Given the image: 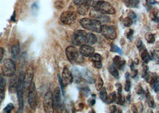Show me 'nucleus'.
I'll return each instance as SVG.
<instances>
[{
  "instance_id": "obj_1",
  "label": "nucleus",
  "mask_w": 159,
  "mask_h": 113,
  "mask_svg": "<svg viewBox=\"0 0 159 113\" xmlns=\"http://www.w3.org/2000/svg\"><path fill=\"white\" fill-rule=\"evenodd\" d=\"M97 42V36L93 33L87 32L83 30H76L72 36V43L75 46L82 45H93Z\"/></svg>"
},
{
  "instance_id": "obj_2",
  "label": "nucleus",
  "mask_w": 159,
  "mask_h": 113,
  "mask_svg": "<svg viewBox=\"0 0 159 113\" xmlns=\"http://www.w3.org/2000/svg\"><path fill=\"white\" fill-rule=\"evenodd\" d=\"M101 21L94 19L84 18L80 20V24L83 28L98 34L101 33Z\"/></svg>"
},
{
  "instance_id": "obj_3",
  "label": "nucleus",
  "mask_w": 159,
  "mask_h": 113,
  "mask_svg": "<svg viewBox=\"0 0 159 113\" xmlns=\"http://www.w3.org/2000/svg\"><path fill=\"white\" fill-rule=\"evenodd\" d=\"M25 73L21 71L19 73L17 80V86L16 92L17 95V99L19 102V111L18 112H22L24 108V100H23V80Z\"/></svg>"
},
{
  "instance_id": "obj_4",
  "label": "nucleus",
  "mask_w": 159,
  "mask_h": 113,
  "mask_svg": "<svg viewBox=\"0 0 159 113\" xmlns=\"http://www.w3.org/2000/svg\"><path fill=\"white\" fill-rule=\"evenodd\" d=\"M94 9L104 14H115L116 10L108 2L99 0L97 1L93 6Z\"/></svg>"
},
{
  "instance_id": "obj_5",
  "label": "nucleus",
  "mask_w": 159,
  "mask_h": 113,
  "mask_svg": "<svg viewBox=\"0 0 159 113\" xmlns=\"http://www.w3.org/2000/svg\"><path fill=\"white\" fill-rule=\"evenodd\" d=\"M16 64L11 59H6L1 67V73L4 76L12 77L16 72Z\"/></svg>"
},
{
  "instance_id": "obj_6",
  "label": "nucleus",
  "mask_w": 159,
  "mask_h": 113,
  "mask_svg": "<svg viewBox=\"0 0 159 113\" xmlns=\"http://www.w3.org/2000/svg\"><path fill=\"white\" fill-rule=\"evenodd\" d=\"M28 102L30 108L35 111L38 104V94L35 84L33 82L28 89Z\"/></svg>"
},
{
  "instance_id": "obj_7",
  "label": "nucleus",
  "mask_w": 159,
  "mask_h": 113,
  "mask_svg": "<svg viewBox=\"0 0 159 113\" xmlns=\"http://www.w3.org/2000/svg\"><path fill=\"white\" fill-rule=\"evenodd\" d=\"M53 97V110H55L57 112H62L63 110V106L61 99V93L60 88L57 87L55 88Z\"/></svg>"
},
{
  "instance_id": "obj_8",
  "label": "nucleus",
  "mask_w": 159,
  "mask_h": 113,
  "mask_svg": "<svg viewBox=\"0 0 159 113\" xmlns=\"http://www.w3.org/2000/svg\"><path fill=\"white\" fill-rule=\"evenodd\" d=\"M66 55L67 60L71 63H78L80 59V52L74 46H69L67 47L66 49Z\"/></svg>"
},
{
  "instance_id": "obj_9",
  "label": "nucleus",
  "mask_w": 159,
  "mask_h": 113,
  "mask_svg": "<svg viewBox=\"0 0 159 113\" xmlns=\"http://www.w3.org/2000/svg\"><path fill=\"white\" fill-rule=\"evenodd\" d=\"M77 14L74 11L67 10L63 12L60 16V20L66 25H71L76 20Z\"/></svg>"
},
{
  "instance_id": "obj_10",
  "label": "nucleus",
  "mask_w": 159,
  "mask_h": 113,
  "mask_svg": "<svg viewBox=\"0 0 159 113\" xmlns=\"http://www.w3.org/2000/svg\"><path fill=\"white\" fill-rule=\"evenodd\" d=\"M43 110L45 113L53 112V97L52 93L50 91L45 93L43 101Z\"/></svg>"
},
{
  "instance_id": "obj_11",
  "label": "nucleus",
  "mask_w": 159,
  "mask_h": 113,
  "mask_svg": "<svg viewBox=\"0 0 159 113\" xmlns=\"http://www.w3.org/2000/svg\"><path fill=\"white\" fill-rule=\"evenodd\" d=\"M101 34L105 38L114 40L117 38V33L115 28L112 26L102 25L101 26Z\"/></svg>"
},
{
  "instance_id": "obj_12",
  "label": "nucleus",
  "mask_w": 159,
  "mask_h": 113,
  "mask_svg": "<svg viewBox=\"0 0 159 113\" xmlns=\"http://www.w3.org/2000/svg\"><path fill=\"white\" fill-rule=\"evenodd\" d=\"M34 76V70L32 65H30L27 69L26 73H25L23 80V89L25 91H28L30 85L32 83V80Z\"/></svg>"
},
{
  "instance_id": "obj_13",
  "label": "nucleus",
  "mask_w": 159,
  "mask_h": 113,
  "mask_svg": "<svg viewBox=\"0 0 159 113\" xmlns=\"http://www.w3.org/2000/svg\"><path fill=\"white\" fill-rule=\"evenodd\" d=\"M89 17L94 19L98 20L101 21V23H108L110 21V17L109 16H106V14H102L98 11L96 10L93 7V8L89 11Z\"/></svg>"
},
{
  "instance_id": "obj_14",
  "label": "nucleus",
  "mask_w": 159,
  "mask_h": 113,
  "mask_svg": "<svg viewBox=\"0 0 159 113\" xmlns=\"http://www.w3.org/2000/svg\"><path fill=\"white\" fill-rule=\"evenodd\" d=\"M61 78L65 87L68 85L71 84L73 81L72 72H70L69 69L66 67H64L63 69L62 73V77Z\"/></svg>"
},
{
  "instance_id": "obj_15",
  "label": "nucleus",
  "mask_w": 159,
  "mask_h": 113,
  "mask_svg": "<svg viewBox=\"0 0 159 113\" xmlns=\"http://www.w3.org/2000/svg\"><path fill=\"white\" fill-rule=\"evenodd\" d=\"M80 75L82 79H83L88 84H93L95 82L94 75L91 73V71L87 69H83L80 72Z\"/></svg>"
},
{
  "instance_id": "obj_16",
  "label": "nucleus",
  "mask_w": 159,
  "mask_h": 113,
  "mask_svg": "<svg viewBox=\"0 0 159 113\" xmlns=\"http://www.w3.org/2000/svg\"><path fill=\"white\" fill-rule=\"evenodd\" d=\"M94 51L95 50L91 45L85 44L80 46L79 52L82 56L88 57L91 56L94 54Z\"/></svg>"
},
{
  "instance_id": "obj_17",
  "label": "nucleus",
  "mask_w": 159,
  "mask_h": 113,
  "mask_svg": "<svg viewBox=\"0 0 159 113\" xmlns=\"http://www.w3.org/2000/svg\"><path fill=\"white\" fill-rule=\"evenodd\" d=\"M6 86V79L3 77V75L0 73V104L4 99L5 97V90Z\"/></svg>"
},
{
  "instance_id": "obj_18",
  "label": "nucleus",
  "mask_w": 159,
  "mask_h": 113,
  "mask_svg": "<svg viewBox=\"0 0 159 113\" xmlns=\"http://www.w3.org/2000/svg\"><path fill=\"white\" fill-rule=\"evenodd\" d=\"M138 49L139 50V54L142 60L145 63H148L150 60L151 57L150 56L148 52L147 51L144 45H143Z\"/></svg>"
},
{
  "instance_id": "obj_19",
  "label": "nucleus",
  "mask_w": 159,
  "mask_h": 113,
  "mask_svg": "<svg viewBox=\"0 0 159 113\" xmlns=\"http://www.w3.org/2000/svg\"><path fill=\"white\" fill-rule=\"evenodd\" d=\"M11 56L15 60H17L19 58L20 54V45L17 43L15 44L12 47H11Z\"/></svg>"
},
{
  "instance_id": "obj_20",
  "label": "nucleus",
  "mask_w": 159,
  "mask_h": 113,
  "mask_svg": "<svg viewBox=\"0 0 159 113\" xmlns=\"http://www.w3.org/2000/svg\"><path fill=\"white\" fill-rule=\"evenodd\" d=\"M13 78H11L10 80V83L9 85V88L8 91L9 92L11 93H14L16 92V89H17V77L16 76L14 75L12 76Z\"/></svg>"
},
{
  "instance_id": "obj_21",
  "label": "nucleus",
  "mask_w": 159,
  "mask_h": 113,
  "mask_svg": "<svg viewBox=\"0 0 159 113\" xmlns=\"http://www.w3.org/2000/svg\"><path fill=\"white\" fill-rule=\"evenodd\" d=\"M73 79L75 83L76 84H80L82 81V78L80 75V72L76 67H74L72 69Z\"/></svg>"
},
{
  "instance_id": "obj_22",
  "label": "nucleus",
  "mask_w": 159,
  "mask_h": 113,
  "mask_svg": "<svg viewBox=\"0 0 159 113\" xmlns=\"http://www.w3.org/2000/svg\"><path fill=\"white\" fill-rule=\"evenodd\" d=\"M78 12L80 15L82 16H85L88 14V11L89 10L90 7L87 6L86 4H82V5H80L78 6Z\"/></svg>"
},
{
  "instance_id": "obj_23",
  "label": "nucleus",
  "mask_w": 159,
  "mask_h": 113,
  "mask_svg": "<svg viewBox=\"0 0 159 113\" xmlns=\"http://www.w3.org/2000/svg\"><path fill=\"white\" fill-rule=\"evenodd\" d=\"M148 82H149L152 88H153L154 85L159 83V78L157 75L156 73H152L151 75H150Z\"/></svg>"
},
{
  "instance_id": "obj_24",
  "label": "nucleus",
  "mask_w": 159,
  "mask_h": 113,
  "mask_svg": "<svg viewBox=\"0 0 159 113\" xmlns=\"http://www.w3.org/2000/svg\"><path fill=\"white\" fill-rule=\"evenodd\" d=\"M109 71L110 73L115 78L118 79L119 78V73L117 70V69L115 66L114 64H111L109 66Z\"/></svg>"
},
{
  "instance_id": "obj_25",
  "label": "nucleus",
  "mask_w": 159,
  "mask_h": 113,
  "mask_svg": "<svg viewBox=\"0 0 159 113\" xmlns=\"http://www.w3.org/2000/svg\"><path fill=\"white\" fill-rule=\"evenodd\" d=\"M116 98H117V94L115 92H111L107 95V99L106 100V102L107 104H112L115 102H116Z\"/></svg>"
},
{
  "instance_id": "obj_26",
  "label": "nucleus",
  "mask_w": 159,
  "mask_h": 113,
  "mask_svg": "<svg viewBox=\"0 0 159 113\" xmlns=\"http://www.w3.org/2000/svg\"><path fill=\"white\" fill-rule=\"evenodd\" d=\"M94 83L95 84V88H96L97 90L98 91H100L101 88L103 87V85H104L103 80L101 79L100 76H98L95 79V82Z\"/></svg>"
},
{
  "instance_id": "obj_27",
  "label": "nucleus",
  "mask_w": 159,
  "mask_h": 113,
  "mask_svg": "<svg viewBox=\"0 0 159 113\" xmlns=\"http://www.w3.org/2000/svg\"><path fill=\"white\" fill-rule=\"evenodd\" d=\"M125 4L128 7L135 8L137 7L139 4V0H123Z\"/></svg>"
},
{
  "instance_id": "obj_28",
  "label": "nucleus",
  "mask_w": 159,
  "mask_h": 113,
  "mask_svg": "<svg viewBox=\"0 0 159 113\" xmlns=\"http://www.w3.org/2000/svg\"><path fill=\"white\" fill-rule=\"evenodd\" d=\"M145 94L146 98L147 99V103L148 104V106L152 107V108H155L156 106H155L154 101L153 99V98L150 95V93L148 92V90L147 91V93Z\"/></svg>"
},
{
  "instance_id": "obj_29",
  "label": "nucleus",
  "mask_w": 159,
  "mask_h": 113,
  "mask_svg": "<svg viewBox=\"0 0 159 113\" xmlns=\"http://www.w3.org/2000/svg\"><path fill=\"white\" fill-rule=\"evenodd\" d=\"M80 91L82 93V95L85 97H88L91 92L90 89L89 88L88 86H87V85L82 86L80 88Z\"/></svg>"
},
{
  "instance_id": "obj_30",
  "label": "nucleus",
  "mask_w": 159,
  "mask_h": 113,
  "mask_svg": "<svg viewBox=\"0 0 159 113\" xmlns=\"http://www.w3.org/2000/svg\"><path fill=\"white\" fill-rule=\"evenodd\" d=\"M107 93L106 89L102 87L100 91V98L102 102H105L106 100L107 99Z\"/></svg>"
},
{
  "instance_id": "obj_31",
  "label": "nucleus",
  "mask_w": 159,
  "mask_h": 113,
  "mask_svg": "<svg viewBox=\"0 0 159 113\" xmlns=\"http://www.w3.org/2000/svg\"><path fill=\"white\" fill-rule=\"evenodd\" d=\"M54 5L56 9L61 10L65 7V2L62 0H57L56 1H55Z\"/></svg>"
},
{
  "instance_id": "obj_32",
  "label": "nucleus",
  "mask_w": 159,
  "mask_h": 113,
  "mask_svg": "<svg viewBox=\"0 0 159 113\" xmlns=\"http://www.w3.org/2000/svg\"><path fill=\"white\" fill-rule=\"evenodd\" d=\"M110 51L113 52H117L119 53V54H123V51L122 50L121 48H120L119 47H118L117 45H114L113 43L111 44V49Z\"/></svg>"
},
{
  "instance_id": "obj_33",
  "label": "nucleus",
  "mask_w": 159,
  "mask_h": 113,
  "mask_svg": "<svg viewBox=\"0 0 159 113\" xmlns=\"http://www.w3.org/2000/svg\"><path fill=\"white\" fill-rule=\"evenodd\" d=\"M133 23H134V21H132V20L128 17L125 18L123 20V26L126 28H129L132 25Z\"/></svg>"
},
{
  "instance_id": "obj_34",
  "label": "nucleus",
  "mask_w": 159,
  "mask_h": 113,
  "mask_svg": "<svg viewBox=\"0 0 159 113\" xmlns=\"http://www.w3.org/2000/svg\"><path fill=\"white\" fill-rule=\"evenodd\" d=\"M125 101V99L122 97V95L120 94H117V98H116V103L118 105H120L122 106L124 104Z\"/></svg>"
},
{
  "instance_id": "obj_35",
  "label": "nucleus",
  "mask_w": 159,
  "mask_h": 113,
  "mask_svg": "<svg viewBox=\"0 0 159 113\" xmlns=\"http://www.w3.org/2000/svg\"><path fill=\"white\" fill-rule=\"evenodd\" d=\"M91 60L93 62L95 61H101L102 60V56L100 54L96 53V54H93L91 56Z\"/></svg>"
},
{
  "instance_id": "obj_36",
  "label": "nucleus",
  "mask_w": 159,
  "mask_h": 113,
  "mask_svg": "<svg viewBox=\"0 0 159 113\" xmlns=\"http://www.w3.org/2000/svg\"><path fill=\"white\" fill-rule=\"evenodd\" d=\"M150 17L152 20L156 21V22H158L159 21V17H158V13L157 11L153 10L151 11V14H150Z\"/></svg>"
},
{
  "instance_id": "obj_37",
  "label": "nucleus",
  "mask_w": 159,
  "mask_h": 113,
  "mask_svg": "<svg viewBox=\"0 0 159 113\" xmlns=\"http://www.w3.org/2000/svg\"><path fill=\"white\" fill-rule=\"evenodd\" d=\"M145 38L147 42L150 43H153L155 42V37L152 34H147L145 36Z\"/></svg>"
},
{
  "instance_id": "obj_38",
  "label": "nucleus",
  "mask_w": 159,
  "mask_h": 113,
  "mask_svg": "<svg viewBox=\"0 0 159 113\" xmlns=\"http://www.w3.org/2000/svg\"><path fill=\"white\" fill-rule=\"evenodd\" d=\"M15 108L14 104L13 103H9L7 106H6L4 109V111L5 113H10L11 112V111Z\"/></svg>"
},
{
  "instance_id": "obj_39",
  "label": "nucleus",
  "mask_w": 159,
  "mask_h": 113,
  "mask_svg": "<svg viewBox=\"0 0 159 113\" xmlns=\"http://www.w3.org/2000/svg\"><path fill=\"white\" fill-rule=\"evenodd\" d=\"M125 65H126V61L122 60L115 67L119 70H123Z\"/></svg>"
},
{
  "instance_id": "obj_40",
  "label": "nucleus",
  "mask_w": 159,
  "mask_h": 113,
  "mask_svg": "<svg viewBox=\"0 0 159 113\" xmlns=\"http://www.w3.org/2000/svg\"><path fill=\"white\" fill-rule=\"evenodd\" d=\"M131 88V82L129 79H127L126 80V84L125 86V89L126 92H129Z\"/></svg>"
},
{
  "instance_id": "obj_41",
  "label": "nucleus",
  "mask_w": 159,
  "mask_h": 113,
  "mask_svg": "<svg viewBox=\"0 0 159 113\" xmlns=\"http://www.w3.org/2000/svg\"><path fill=\"white\" fill-rule=\"evenodd\" d=\"M128 17H129L130 19H131L132 20V21H134V22L136 21L137 18V15L135 14V13H134V12L132 11H130L128 13Z\"/></svg>"
},
{
  "instance_id": "obj_42",
  "label": "nucleus",
  "mask_w": 159,
  "mask_h": 113,
  "mask_svg": "<svg viewBox=\"0 0 159 113\" xmlns=\"http://www.w3.org/2000/svg\"><path fill=\"white\" fill-rule=\"evenodd\" d=\"M58 82H59V84L60 85V87H61V92L63 93V95L64 96L65 95V89H64V88H65V86L63 85V82H62V80H61V78L60 76V75H58Z\"/></svg>"
},
{
  "instance_id": "obj_43",
  "label": "nucleus",
  "mask_w": 159,
  "mask_h": 113,
  "mask_svg": "<svg viewBox=\"0 0 159 113\" xmlns=\"http://www.w3.org/2000/svg\"><path fill=\"white\" fill-rule=\"evenodd\" d=\"M73 2L76 6H80L82 4H85L88 0H73Z\"/></svg>"
},
{
  "instance_id": "obj_44",
  "label": "nucleus",
  "mask_w": 159,
  "mask_h": 113,
  "mask_svg": "<svg viewBox=\"0 0 159 113\" xmlns=\"http://www.w3.org/2000/svg\"><path fill=\"white\" fill-rule=\"evenodd\" d=\"M137 93L139 95H142L145 93V91L144 89L142 88L141 85H139L138 86L137 89Z\"/></svg>"
},
{
  "instance_id": "obj_45",
  "label": "nucleus",
  "mask_w": 159,
  "mask_h": 113,
  "mask_svg": "<svg viewBox=\"0 0 159 113\" xmlns=\"http://www.w3.org/2000/svg\"><path fill=\"white\" fill-rule=\"evenodd\" d=\"M121 60H122V58L120 56H115V58H113V63H114L115 66H117Z\"/></svg>"
},
{
  "instance_id": "obj_46",
  "label": "nucleus",
  "mask_w": 159,
  "mask_h": 113,
  "mask_svg": "<svg viewBox=\"0 0 159 113\" xmlns=\"http://www.w3.org/2000/svg\"><path fill=\"white\" fill-rule=\"evenodd\" d=\"M134 30H132V29H129V30L127 32V33H126V36H127L128 39H129V40L132 39V36H133V34H134Z\"/></svg>"
},
{
  "instance_id": "obj_47",
  "label": "nucleus",
  "mask_w": 159,
  "mask_h": 113,
  "mask_svg": "<svg viewBox=\"0 0 159 113\" xmlns=\"http://www.w3.org/2000/svg\"><path fill=\"white\" fill-rule=\"evenodd\" d=\"M93 63H94V67L96 69H100L102 67V64L101 63V61H95V62H93Z\"/></svg>"
},
{
  "instance_id": "obj_48",
  "label": "nucleus",
  "mask_w": 159,
  "mask_h": 113,
  "mask_svg": "<svg viewBox=\"0 0 159 113\" xmlns=\"http://www.w3.org/2000/svg\"><path fill=\"white\" fill-rule=\"evenodd\" d=\"M116 88H117V94H120L122 93V86L120 84H116Z\"/></svg>"
},
{
  "instance_id": "obj_49",
  "label": "nucleus",
  "mask_w": 159,
  "mask_h": 113,
  "mask_svg": "<svg viewBox=\"0 0 159 113\" xmlns=\"http://www.w3.org/2000/svg\"><path fill=\"white\" fill-rule=\"evenodd\" d=\"M135 106H137L138 110H139L141 113L143 112V110H144V108H143V104H142L141 102H138Z\"/></svg>"
},
{
  "instance_id": "obj_50",
  "label": "nucleus",
  "mask_w": 159,
  "mask_h": 113,
  "mask_svg": "<svg viewBox=\"0 0 159 113\" xmlns=\"http://www.w3.org/2000/svg\"><path fill=\"white\" fill-rule=\"evenodd\" d=\"M109 110L110 113H117V108L115 106H112L109 108Z\"/></svg>"
},
{
  "instance_id": "obj_51",
  "label": "nucleus",
  "mask_w": 159,
  "mask_h": 113,
  "mask_svg": "<svg viewBox=\"0 0 159 113\" xmlns=\"http://www.w3.org/2000/svg\"><path fill=\"white\" fill-rule=\"evenodd\" d=\"M4 50L3 48L2 47H0V63L1 62L2 58H3V56H4Z\"/></svg>"
},
{
  "instance_id": "obj_52",
  "label": "nucleus",
  "mask_w": 159,
  "mask_h": 113,
  "mask_svg": "<svg viewBox=\"0 0 159 113\" xmlns=\"http://www.w3.org/2000/svg\"><path fill=\"white\" fill-rule=\"evenodd\" d=\"M138 70H135V69H134L132 70V73L130 75V76H131V77L132 78H135L137 77L138 75Z\"/></svg>"
},
{
  "instance_id": "obj_53",
  "label": "nucleus",
  "mask_w": 159,
  "mask_h": 113,
  "mask_svg": "<svg viewBox=\"0 0 159 113\" xmlns=\"http://www.w3.org/2000/svg\"><path fill=\"white\" fill-rule=\"evenodd\" d=\"M88 103H89V104L91 106H94V105L95 104V100L94 99H89Z\"/></svg>"
},
{
  "instance_id": "obj_54",
  "label": "nucleus",
  "mask_w": 159,
  "mask_h": 113,
  "mask_svg": "<svg viewBox=\"0 0 159 113\" xmlns=\"http://www.w3.org/2000/svg\"><path fill=\"white\" fill-rule=\"evenodd\" d=\"M132 111H133L134 113H137L139 112V111H138L137 106H134V105H133V106H132Z\"/></svg>"
},
{
  "instance_id": "obj_55",
  "label": "nucleus",
  "mask_w": 159,
  "mask_h": 113,
  "mask_svg": "<svg viewBox=\"0 0 159 113\" xmlns=\"http://www.w3.org/2000/svg\"><path fill=\"white\" fill-rule=\"evenodd\" d=\"M11 20L12 21H16V15H15V12H14V13L13 14V16H11Z\"/></svg>"
},
{
  "instance_id": "obj_56",
  "label": "nucleus",
  "mask_w": 159,
  "mask_h": 113,
  "mask_svg": "<svg viewBox=\"0 0 159 113\" xmlns=\"http://www.w3.org/2000/svg\"><path fill=\"white\" fill-rule=\"evenodd\" d=\"M130 74L129 73H126V75H125V78H126V79H129V77H130Z\"/></svg>"
},
{
  "instance_id": "obj_57",
  "label": "nucleus",
  "mask_w": 159,
  "mask_h": 113,
  "mask_svg": "<svg viewBox=\"0 0 159 113\" xmlns=\"http://www.w3.org/2000/svg\"><path fill=\"white\" fill-rule=\"evenodd\" d=\"M84 104H80V109H81V110L84 108Z\"/></svg>"
},
{
  "instance_id": "obj_58",
  "label": "nucleus",
  "mask_w": 159,
  "mask_h": 113,
  "mask_svg": "<svg viewBox=\"0 0 159 113\" xmlns=\"http://www.w3.org/2000/svg\"><path fill=\"white\" fill-rule=\"evenodd\" d=\"M130 95H128L127 96V97H126V99H127L128 101H130Z\"/></svg>"
}]
</instances>
